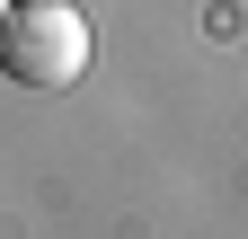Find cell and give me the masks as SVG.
Instances as JSON below:
<instances>
[{
  "instance_id": "1",
  "label": "cell",
  "mask_w": 248,
  "mask_h": 239,
  "mask_svg": "<svg viewBox=\"0 0 248 239\" xmlns=\"http://www.w3.org/2000/svg\"><path fill=\"white\" fill-rule=\"evenodd\" d=\"M89 18L71 9V0H18L9 27H0V71H9L18 89H71L89 71Z\"/></svg>"
},
{
  "instance_id": "2",
  "label": "cell",
  "mask_w": 248,
  "mask_h": 239,
  "mask_svg": "<svg viewBox=\"0 0 248 239\" xmlns=\"http://www.w3.org/2000/svg\"><path fill=\"white\" fill-rule=\"evenodd\" d=\"M9 9H18V0H0V27H9Z\"/></svg>"
}]
</instances>
